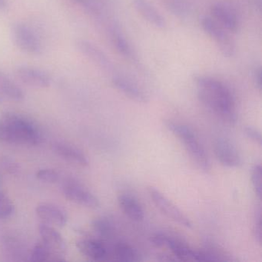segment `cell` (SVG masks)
I'll return each mask as SVG.
<instances>
[{
	"label": "cell",
	"mask_w": 262,
	"mask_h": 262,
	"mask_svg": "<svg viewBox=\"0 0 262 262\" xmlns=\"http://www.w3.org/2000/svg\"><path fill=\"white\" fill-rule=\"evenodd\" d=\"M211 13L214 20L217 21L224 29L236 33L238 30L239 21L235 12L222 3H216L211 7Z\"/></svg>",
	"instance_id": "9a60e30c"
},
{
	"label": "cell",
	"mask_w": 262,
	"mask_h": 262,
	"mask_svg": "<svg viewBox=\"0 0 262 262\" xmlns=\"http://www.w3.org/2000/svg\"><path fill=\"white\" fill-rule=\"evenodd\" d=\"M2 102H3L2 96H0V103H2Z\"/></svg>",
	"instance_id": "e575fe53"
},
{
	"label": "cell",
	"mask_w": 262,
	"mask_h": 262,
	"mask_svg": "<svg viewBox=\"0 0 262 262\" xmlns=\"http://www.w3.org/2000/svg\"><path fill=\"white\" fill-rule=\"evenodd\" d=\"M167 7L172 14L181 18L186 17L189 12L188 7L181 0H170Z\"/></svg>",
	"instance_id": "83f0119b"
},
{
	"label": "cell",
	"mask_w": 262,
	"mask_h": 262,
	"mask_svg": "<svg viewBox=\"0 0 262 262\" xmlns=\"http://www.w3.org/2000/svg\"><path fill=\"white\" fill-rule=\"evenodd\" d=\"M15 76L26 85L36 89L48 88L51 85L50 75L40 69L30 66H19L15 70Z\"/></svg>",
	"instance_id": "9c48e42d"
},
{
	"label": "cell",
	"mask_w": 262,
	"mask_h": 262,
	"mask_svg": "<svg viewBox=\"0 0 262 262\" xmlns=\"http://www.w3.org/2000/svg\"><path fill=\"white\" fill-rule=\"evenodd\" d=\"M30 260L32 261H62L64 258L54 254L41 242L33 247L30 254Z\"/></svg>",
	"instance_id": "603a6c76"
},
{
	"label": "cell",
	"mask_w": 262,
	"mask_h": 262,
	"mask_svg": "<svg viewBox=\"0 0 262 262\" xmlns=\"http://www.w3.org/2000/svg\"><path fill=\"white\" fill-rule=\"evenodd\" d=\"M76 45L79 53L99 69L106 73L114 72L115 67L113 62L100 47L86 39H79Z\"/></svg>",
	"instance_id": "ba28073f"
},
{
	"label": "cell",
	"mask_w": 262,
	"mask_h": 262,
	"mask_svg": "<svg viewBox=\"0 0 262 262\" xmlns=\"http://www.w3.org/2000/svg\"><path fill=\"white\" fill-rule=\"evenodd\" d=\"M62 191L68 200L78 205L91 208H96L99 206V199L91 191L75 181L66 182Z\"/></svg>",
	"instance_id": "30bf717a"
},
{
	"label": "cell",
	"mask_w": 262,
	"mask_h": 262,
	"mask_svg": "<svg viewBox=\"0 0 262 262\" xmlns=\"http://www.w3.org/2000/svg\"><path fill=\"white\" fill-rule=\"evenodd\" d=\"M36 214L44 223L53 226L62 227L67 225L68 217L60 207L52 203L39 204L36 208Z\"/></svg>",
	"instance_id": "2e32d148"
},
{
	"label": "cell",
	"mask_w": 262,
	"mask_h": 262,
	"mask_svg": "<svg viewBox=\"0 0 262 262\" xmlns=\"http://www.w3.org/2000/svg\"><path fill=\"white\" fill-rule=\"evenodd\" d=\"M3 119L11 127L19 144L38 145L43 140L42 132L36 123L24 115L16 113H4Z\"/></svg>",
	"instance_id": "3957f363"
},
{
	"label": "cell",
	"mask_w": 262,
	"mask_h": 262,
	"mask_svg": "<svg viewBox=\"0 0 262 262\" xmlns=\"http://www.w3.org/2000/svg\"><path fill=\"white\" fill-rule=\"evenodd\" d=\"M254 79L256 86L259 90H261V69L257 67L254 72Z\"/></svg>",
	"instance_id": "1f68e13d"
},
{
	"label": "cell",
	"mask_w": 262,
	"mask_h": 262,
	"mask_svg": "<svg viewBox=\"0 0 262 262\" xmlns=\"http://www.w3.org/2000/svg\"><path fill=\"white\" fill-rule=\"evenodd\" d=\"M110 36L113 45L118 52L122 55L123 57L126 58L132 61L137 60L134 50L132 48V46L128 42V39L125 37L122 30H121L119 25L113 24L110 27Z\"/></svg>",
	"instance_id": "ffe728a7"
},
{
	"label": "cell",
	"mask_w": 262,
	"mask_h": 262,
	"mask_svg": "<svg viewBox=\"0 0 262 262\" xmlns=\"http://www.w3.org/2000/svg\"><path fill=\"white\" fill-rule=\"evenodd\" d=\"M112 82L119 92L132 100L140 103H146L148 102V95L131 79L120 75H114Z\"/></svg>",
	"instance_id": "5bb4252c"
},
{
	"label": "cell",
	"mask_w": 262,
	"mask_h": 262,
	"mask_svg": "<svg viewBox=\"0 0 262 262\" xmlns=\"http://www.w3.org/2000/svg\"><path fill=\"white\" fill-rule=\"evenodd\" d=\"M148 192L156 208L166 217L187 228H192L191 220L168 198L154 187H148Z\"/></svg>",
	"instance_id": "8992f818"
},
{
	"label": "cell",
	"mask_w": 262,
	"mask_h": 262,
	"mask_svg": "<svg viewBox=\"0 0 262 262\" xmlns=\"http://www.w3.org/2000/svg\"><path fill=\"white\" fill-rule=\"evenodd\" d=\"M14 212V205L11 199L4 191H0V220L11 217Z\"/></svg>",
	"instance_id": "d4e9b609"
},
{
	"label": "cell",
	"mask_w": 262,
	"mask_h": 262,
	"mask_svg": "<svg viewBox=\"0 0 262 262\" xmlns=\"http://www.w3.org/2000/svg\"><path fill=\"white\" fill-rule=\"evenodd\" d=\"M194 82L199 101L215 116L228 124L237 122L235 99L229 88L211 76L197 75Z\"/></svg>",
	"instance_id": "6da1fadb"
},
{
	"label": "cell",
	"mask_w": 262,
	"mask_h": 262,
	"mask_svg": "<svg viewBox=\"0 0 262 262\" xmlns=\"http://www.w3.org/2000/svg\"><path fill=\"white\" fill-rule=\"evenodd\" d=\"M254 237L259 245L261 244V210L260 208L256 210L254 216Z\"/></svg>",
	"instance_id": "f546056e"
},
{
	"label": "cell",
	"mask_w": 262,
	"mask_h": 262,
	"mask_svg": "<svg viewBox=\"0 0 262 262\" xmlns=\"http://www.w3.org/2000/svg\"><path fill=\"white\" fill-rule=\"evenodd\" d=\"M136 11L151 25L159 30L166 27V21L160 12L148 0H133Z\"/></svg>",
	"instance_id": "e0dca14e"
},
{
	"label": "cell",
	"mask_w": 262,
	"mask_h": 262,
	"mask_svg": "<svg viewBox=\"0 0 262 262\" xmlns=\"http://www.w3.org/2000/svg\"><path fill=\"white\" fill-rule=\"evenodd\" d=\"M13 41L16 47L27 54L39 56L42 53L40 39L34 31L27 24L17 23L12 30Z\"/></svg>",
	"instance_id": "5b68a950"
},
{
	"label": "cell",
	"mask_w": 262,
	"mask_h": 262,
	"mask_svg": "<svg viewBox=\"0 0 262 262\" xmlns=\"http://www.w3.org/2000/svg\"><path fill=\"white\" fill-rule=\"evenodd\" d=\"M151 241L156 247H167L178 260H196L197 251L177 237L159 233L153 235Z\"/></svg>",
	"instance_id": "52a82bcc"
},
{
	"label": "cell",
	"mask_w": 262,
	"mask_h": 262,
	"mask_svg": "<svg viewBox=\"0 0 262 262\" xmlns=\"http://www.w3.org/2000/svg\"><path fill=\"white\" fill-rule=\"evenodd\" d=\"M53 151L62 159L82 167L88 166V158L82 150L64 142H56L53 145Z\"/></svg>",
	"instance_id": "ac0fdd59"
},
{
	"label": "cell",
	"mask_w": 262,
	"mask_h": 262,
	"mask_svg": "<svg viewBox=\"0 0 262 262\" xmlns=\"http://www.w3.org/2000/svg\"><path fill=\"white\" fill-rule=\"evenodd\" d=\"M118 203L124 213L132 220L140 222L145 217L143 208L134 196L124 193L118 197Z\"/></svg>",
	"instance_id": "d6986e66"
},
{
	"label": "cell",
	"mask_w": 262,
	"mask_h": 262,
	"mask_svg": "<svg viewBox=\"0 0 262 262\" xmlns=\"http://www.w3.org/2000/svg\"><path fill=\"white\" fill-rule=\"evenodd\" d=\"M165 124L166 128L184 144V146L195 162L196 165L205 172L209 171L211 169L209 158L194 131L187 125L177 122L166 121Z\"/></svg>",
	"instance_id": "7a4b0ae2"
},
{
	"label": "cell",
	"mask_w": 262,
	"mask_h": 262,
	"mask_svg": "<svg viewBox=\"0 0 262 262\" xmlns=\"http://www.w3.org/2000/svg\"><path fill=\"white\" fill-rule=\"evenodd\" d=\"M76 247L79 251L88 258L93 260H108L110 259V251L105 244L97 239L84 237L76 242Z\"/></svg>",
	"instance_id": "4fadbf2b"
},
{
	"label": "cell",
	"mask_w": 262,
	"mask_h": 262,
	"mask_svg": "<svg viewBox=\"0 0 262 262\" xmlns=\"http://www.w3.org/2000/svg\"><path fill=\"white\" fill-rule=\"evenodd\" d=\"M262 168L260 164L254 165L251 171V184L254 188V193L259 199L261 198L262 191Z\"/></svg>",
	"instance_id": "4316f807"
},
{
	"label": "cell",
	"mask_w": 262,
	"mask_h": 262,
	"mask_svg": "<svg viewBox=\"0 0 262 262\" xmlns=\"http://www.w3.org/2000/svg\"><path fill=\"white\" fill-rule=\"evenodd\" d=\"M214 155L216 159L224 166L237 168L242 163V158L235 145L225 138H219L214 142Z\"/></svg>",
	"instance_id": "8fae6325"
},
{
	"label": "cell",
	"mask_w": 262,
	"mask_h": 262,
	"mask_svg": "<svg viewBox=\"0 0 262 262\" xmlns=\"http://www.w3.org/2000/svg\"><path fill=\"white\" fill-rule=\"evenodd\" d=\"M93 230L104 238L112 237L115 233V227L111 221L106 217H101L95 219L92 223Z\"/></svg>",
	"instance_id": "cb8c5ba5"
},
{
	"label": "cell",
	"mask_w": 262,
	"mask_h": 262,
	"mask_svg": "<svg viewBox=\"0 0 262 262\" xmlns=\"http://www.w3.org/2000/svg\"><path fill=\"white\" fill-rule=\"evenodd\" d=\"M36 178L41 182H46V183H56L59 180V173L51 168H43V169L39 170L36 172Z\"/></svg>",
	"instance_id": "f1b7e54d"
},
{
	"label": "cell",
	"mask_w": 262,
	"mask_h": 262,
	"mask_svg": "<svg viewBox=\"0 0 262 262\" xmlns=\"http://www.w3.org/2000/svg\"><path fill=\"white\" fill-rule=\"evenodd\" d=\"M200 24L204 31L216 42L222 54L227 58L235 55L236 47L234 41L217 21L209 16H202Z\"/></svg>",
	"instance_id": "277c9868"
},
{
	"label": "cell",
	"mask_w": 262,
	"mask_h": 262,
	"mask_svg": "<svg viewBox=\"0 0 262 262\" xmlns=\"http://www.w3.org/2000/svg\"><path fill=\"white\" fill-rule=\"evenodd\" d=\"M9 6V0H0V12L7 10Z\"/></svg>",
	"instance_id": "836d02e7"
},
{
	"label": "cell",
	"mask_w": 262,
	"mask_h": 262,
	"mask_svg": "<svg viewBox=\"0 0 262 262\" xmlns=\"http://www.w3.org/2000/svg\"><path fill=\"white\" fill-rule=\"evenodd\" d=\"M0 96L17 102L25 99L22 89L2 70H0Z\"/></svg>",
	"instance_id": "44dd1931"
},
{
	"label": "cell",
	"mask_w": 262,
	"mask_h": 262,
	"mask_svg": "<svg viewBox=\"0 0 262 262\" xmlns=\"http://www.w3.org/2000/svg\"><path fill=\"white\" fill-rule=\"evenodd\" d=\"M13 164L14 163H13L12 162H8V161L5 162L6 168L8 169L9 171H11V172L14 173L15 171H17L16 170L17 169V167L14 166Z\"/></svg>",
	"instance_id": "d6a6232c"
},
{
	"label": "cell",
	"mask_w": 262,
	"mask_h": 262,
	"mask_svg": "<svg viewBox=\"0 0 262 262\" xmlns=\"http://www.w3.org/2000/svg\"><path fill=\"white\" fill-rule=\"evenodd\" d=\"M113 256L120 261H139L142 260L140 254L129 244L119 242L115 244L113 248Z\"/></svg>",
	"instance_id": "7402d4cb"
},
{
	"label": "cell",
	"mask_w": 262,
	"mask_h": 262,
	"mask_svg": "<svg viewBox=\"0 0 262 262\" xmlns=\"http://www.w3.org/2000/svg\"><path fill=\"white\" fill-rule=\"evenodd\" d=\"M245 133L251 140L254 141L259 145H261V135L258 130L251 126H247L245 128Z\"/></svg>",
	"instance_id": "4dcf8cb0"
},
{
	"label": "cell",
	"mask_w": 262,
	"mask_h": 262,
	"mask_svg": "<svg viewBox=\"0 0 262 262\" xmlns=\"http://www.w3.org/2000/svg\"><path fill=\"white\" fill-rule=\"evenodd\" d=\"M39 233L42 242L45 244L54 254L63 257L67 252V246L62 234L53 226L47 223L40 224Z\"/></svg>",
	"instance_id": "7c38bea8"
},
{
	"label": "cell",
	"mask_w": 262,
	"mask_h": 262,
	"mask_svg": "<svg viewBox=\"0 0 262 262\" xmlns=\"http://www.w3.org/2000/svg\"><path fill=\"white\" fill-rule=\"evenodd\" d=\"M0 142L8 144H19L11 127L4 119H0Z\"/></svg>",
	"instance_id": "484cf974"
}]
</instances>
